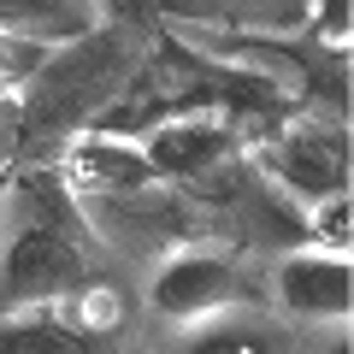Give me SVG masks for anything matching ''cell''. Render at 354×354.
<instances>
[{
  "instance_id": "cell-9",
  "label": "cell",
  "mask_w": 354,
  "mask_h": 354,
  "mask_svg": "<svg viewBox=\"0 0 354 354\" xmlns=\"http://www.w3.org/2000/svg\"><path fill=\"white\" fill-rule=\"evenodd\" d=\"M59 313H65V325H77L83 337L113 342L118 330H124V319H130V301H124V290H118V283L88 278L83 290L71 295V301H59Z\"/></svg>"
},
{
  "instance_id": "cell-11",
  "label": "cell",
  "mask_w": 354,
  "mask_h": 354,
  "mask_svg": "<svg viewBox=\"0 0 354 354\" xmlns=\"http://www.w3.org/2000/svg\"><path fill=\"white\" fill-rule=\"evenodd\" d=\"M177 354H278V337L260 325H218V330L189 337Z\"/></svg>"
},
{
  "instance_id": "cell-7",
  "label": "cell",
  "mask_w": 354,
  "mask_h": 354,
  "mask_svg": "<svg viewBox=\"0 0 354 354\" xmlns=\"http://www.w3.org/2000/svg\"><path fill=\"white\" fill-rule=\"evenodd\" d=\"M95 30H101V6H83V0H0V41H24L48 53Z\"/></svg>"
},
{
  "instance_id": "cell-2",
  "label": "cell",
  "mask_w": 354,
  "mask_h": 354,
  "mask_svg": "<svg viewBox=\"0 0 354 354\" xmlns=\"http://www.w3.org/2000/svg\"><path fill=\"white\" fill-rule=\"evenodd\" d=\"M136 148H142V160H148L160 189H195V195L230 189V177L248 165V136L225 113L165 118V124L142 130Z\"/></svg>"
},
{
  "instance_id": "cell-6",
  "label": "cell",
  "mask_w": 354,
  "mask_h": 354,
  "mask_svg": "<svg viewBox=\"0 0 354 354\" xmlns=\"http://www.w3.org/2000/svg\"><path fill=\"white\" fill-rule=\"evenodd\" d=\"M278 307L290 319H313V325H348L354 307V266L330 260V254L295 248L278 260V283H272Z\"/></svg>"
},
{
  "instance_id": "cell-3",
  "label": "cell",
  "mask_w": 354,
  "mask_h": 354,
  "mask_svg": "<svg viewBox=\"0 0 354 354\" xmlns=\"http://www.w3.org/2000/svg\"><path fill=\"white\" fill-rule=\"evenodd\" d=\"M254 160L283 195L319 207L330 195H348L354 142L342 118H290V124L266 130V142H254Z\"/></svg>"
},
{
  "instance_id": "cell-13",
  "label": "cell",
  "mask_w": 354,
  "mask_h": 354,
  "mask_svg": "<svg viewBox=\"0 0 354 354\" xmlns=\"http://www.w3.org/2000/svg\"><path fill=\"white\" fill-rule=\"evenodd\" d=\"M12 124H18V113H12V106H0V142L12 136Z\"/></svg>"
},
{
  "instance_id": "cell-12",
  "label": "cell",
  "mask_w": 354,
  "mask_h": 354,
  "mask_svg": "<svg viewBox=\"0 0 354 354\" xmlns=\"http://www.w3.org/2000/svg\"><path fill=\"white\" fill-rule=\"evenodd\" d=\"M48 65L41 48H24V41H0V106H12L24 95V83Z\"/></svg>"
},
{
  "instance_id": "cell-14",
  "label": "cell",
  "mask_w": 354,
  "mask_h": 354,
  "mask_svg": "<svg viewBox=\"0 0 354 354\" xmlns=\"http://www.w3.org/2000/svg\"><path fill=\"white\" fill-rule=\"evenodd\" d=\"M0 195H6V183H0Z\"/></svg>"
},
{
  "instance_id": "cell-1",
  "label": "cell",
  "mask_w": 354,
  "mask_h": 354,
  "mask_svg": "<svg viewBox=\"0 0 354 354\" xmlns=\"http://www.w3.org/2000/svg\"><path fill=\"white\" fill-rule=\"evenodd\" d=\"M0 301L6 307H59L95 278V248L77 201L48 165H30L0 195Z\"/></svg>"
},
{
  "instance_id": "cell-8",
  "label": "cell",
  "mask_w": 354,
  "mask_h": 354,
  "mask_svg": "<svg viewBox=\"0 0 354 354\" xmlns=\"http://www.w3.org/2000/svg\"><path fill=\"white\" fill-rule=\"evenodd\" d=\"M0 354H106V342L65 325L59 307H30V313H0Z\"/></svg>"
},
{
  "instance_id": "cell-10",
  "label": "cell",
  "mask_w": 354,
  "mask_h": 354,
  "mask_svg": "<svg viewBox=\"0 0 354 354\" xmlns=\"http://www.w3.org/2000/svg\"><path fill=\"white\" fill-rule=\"evenodd\" d=\"M301 236L313 242V254L348 260V248H354V201H348V195H330V201L307 207V218H301Z\"/></svg>"
},
{
  "instance_id": "cell-5",
  "label": "cell",
  "mask_w": 354,
  "mask_h": 354,
  "mask_svg": "<svg viewBox=\"0 0 354 354\" xmlns=\"http://www.w3.org/2000/svg\"><path fill=\"white\" fill-rule=\"evenodd\" d=\"M59 189L71 201H130V195L160 189L130 136H106V130H77L59 148Z\"/></svg>"
},
{
  "instance_id": "cell-4",
  "label": "cell",
  "mask_w": 354,
  "mask_h": 354,
  "mask_svg": "<svg viewBox=\"0 0 354 354\" xmlns=\"http://www.w3.org/2000/svg\"><path fill=\"white\" fill-rule=\"evenodd\" d=\"M248 301H254L248 266L218 248H177L148 278V307L160 319H171V325H201V319H218Z\"/></svg>"
}]
</instances>
